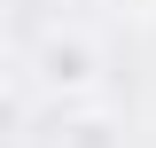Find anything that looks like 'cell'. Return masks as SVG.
Masks as SVG:
<instances>
[{
  "instance_id": "2",
  "label": "cell",
  "mask_w": 156,
  "mask_h": 148,
  "mask_svg": "<svg viewBox=\"0 0 156 148\" xmlns=\"http://www.w3.org/2000/svg\"><path fill=\"white\" fill-rule=\"evenodd\" d=\"M47 148H125V125L109 109H62L55 132H47Z\"/></svg>"
},
{
  "instance_id": "1",
  "label": "cell",
  "mask_w": 156,
  "mask_h": 148,
  "mask_svg": "<svg viewBox=\"0 0 156 148\" xmlns=\"http://www.w3.org/2000/svg\"><path fill=\"white\" fill-rule=\"evenodd\" d=\"M31 78L55 93V101H86V93L101 86V47H94L86 31H47V39H39Z\"/></svg>"
}]
</instances>
